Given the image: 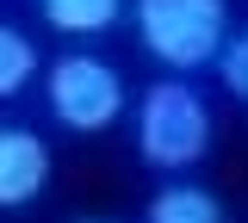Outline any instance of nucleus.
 <instances>
[{"mask_svg": "<svg viewBox=\"0 0 248 223\" xmlns=\"http://www.w3.org/2000/svg\"><path fill=\"white\" fill-rule=\"evenodd\" d=\"M137 37L161 68L192 74L217 62L230 37V6L223 0H137Z\"/></svg>", "mask_w": 248, "mask_h": 223, "instance_id": "2", "label": "nucleus"}, {"mask_svg": "<svg viewBox=\"0 0 248 223\" xmlns=\"http://www.w3.org/2000/svg\"><path fill=\"white\" fill-rule=\"evenodd\" d=\"M37 74V50L19 25H0V99H19Z\"/></svg>", "mask_w": 248, "mask_h": 223, "instance_id": "7", "label": "nucleus"}, {"mask_svg": "<svg viewBox=\"0 0 248 223\" xmlns=\"http://www.w3.org/2000/svg\"><path fill=\"white\" fill-rule=\"evenodd\" d=\"M37 6H44V25H56L68 37H93L106 25H118L124 13V0H37Z\"/></svg>", "mask_w": 248, "mask_h": 223, "instance_id": "6", "label": "nucleus"}, {"mask_svg": "<svg viewBox=\"0 0 248 223\" xmlns=\"http://www.w3.org/2000/svg\"><path fill=\"white\" fill-rule=\"evenodd\" d=\"M143 223H223V205L205 186H161L149 198V217Z\"/></svg>", "mask_w": 248, "mask_h": 223, "instance_id": "5", "label": "nucleus"}, {"mask_svg": "<svg viewBox=\"0 0 248 223\" xmlns=\"http://www.w3.org/2000/svg\"><path fill=\"white\" fill-rule=\"evenodd\" d=\"M137 155L161 167V174H180L192 161L211 155V105L205 93H192L186 81H155L143 87L137 105Z\"/></svg>", "mask_w": 248, "mask_h": 223, "instance_id": "1", "label": "nucleus"}, {"mask_svg": "<svg viewBox=\"0 0 248 223\" xmlns=\"http://www.w3.org/2000/svg\"><path fill=\"white\" fill-rule=\"evenodd\" d=\"M217 74H223V87H230L236 99H248V25L223 37V50H217Z\"/></svg>", "mask_w": 248, "mask_h": 223, "instance_id": "8", "label": "nucleus"}, {"mask_svg": "<svg viewBox=\"0 0 248 223\" xmlns=\"http://www.w3.org/2000/svg\"><path fill=\"white\" fill-rule=\"evenodd\" d=\"M50 186V149L25 124H0V211H25Z\"/></svg>", "mask_w": 248, "mask_h": 223, "instance_id": "4", "label": "nucleus"}, {"mask_svg": "<svg viewBox=\"0 0 248 223\" xmlns=\"http://www.w3.org/2000/svg\"><path fill=\"white\" fill-rule=\"evenodd\" d=\"M44 99H50L56 124L87 130V136H93V130H106V124L124 112V74L106 62V56H87V50H75V56L50 62Z\"/></svg>", "mask_w": 248, "mask_h": 223, "instance_id": "3", "label": "nucleus"}]
</instances>
